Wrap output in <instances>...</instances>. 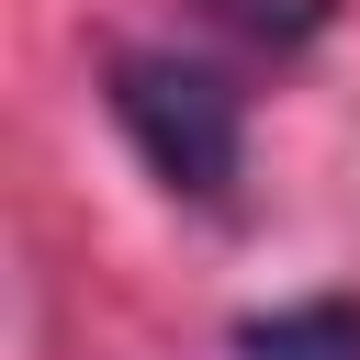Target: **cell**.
I'll list each match as a JSON object with an SVG mask.
<instances>
[{
    "instance_id": "cell-1",
    "label": "cell",
    "mask_w": 360,
    "mask_h": 360,
    "mask_svg": "<svg viewBox=\"0 0 360 360\" xmlns=\"http://www.w3.org/2000/svg\"><path fill=\"white\" fill-rule=\"evenodd\" d=\"M112 124L135 135V158H146V169H158L180 202H225V191H236L248 112H236V90H225L214 68L158 56V45L112 56Z\"/></svg>"
},
{
    "instance_id": "cell-2",
    "label": "cell",
    "mask_w": 360,
    "mask_h": 360,
    "mask_svg": "<svg viewBox=\"0 0 360 360\" xmlns=\"http://www.w3.org/2000/svg\"><path fill=\"white\" fill-rule=\"evenodd\" d=\"M236 360H360V304H281L236 326Z\"/></svg>"
},
{
    "instance_id": "cell-3",
    "label": "cell",
    "mask_w": 360,
    "mask_h": 360,
    "mask_svg": "<svg viewBox=\"0 0 360 360\" xmlns=\"http://www.w3.org/2000/svg\"><path fill=\"white\" fill-rule=\"evenodd\" d=\"M236 34H259V45H304L315 22H326V0H214Z\"/></svg>"
}]
</instances>
